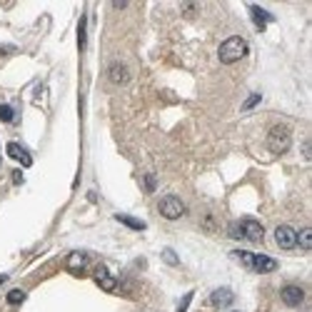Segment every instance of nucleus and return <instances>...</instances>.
<instances>
[{
    "label": "nucleus",
    "mask_w": 312,
    "mask_h": 312,
    "mask_svg": "<svg viewBox=\"0 0 312 312\" xmlns=\"http://www.w3.org/2000/svg\"><path fill=\"white\" fill-rule=\"evenodd\" d=\"M128 70H125V65H120V63H115V65H112L110 68V80L112 82H118V85H125L128 82Z\"/></svg>",
    "instance_id": "13"
},
{
    "label": "nucleus",
    "mask_w": 312,
    "mask_h": 312,
    "mask_svg": "<svg viewBox=\"0 0 312 312\" xmlns=\"http://www.w3.org/2000/svg\"><path fill=\"white\" fill-rule=\"evenodd\" d=\"M190 300H192V292H187V295L180 300V305H178V312H185V310H187V305H190Z\"/></svg>",
    "instance_id": "21"
},
{
    "label": "nucleus",
    "mask_w": 312,
    "mask_h": 312,
    "mask_svg": "<svg viewBox=\"0 0 312 312\" xmlns=\"http://www.w3.org/2000/svg\"><path fill=\"white\" fill-rule=\"evenodd\" d=\"M162 260L170 262V265H178V262H180V260H178V255H175L173 250H165V252H162Z\"/></svg>",
    "instance_id": "18"
},
{
    "label": "nucleus",
    "mask_w": 312,
    "mask_h": 312,
    "mask_svg": "<svg viewBox=\"0 0 312 312\" xmlns=\"http://www.w3.org/2000/svg\"><path fill=\"white\" fill-rule=\"evenodd\" d=\"M13 180H15V182L20 185V182H23V175H20V173H13Z\"/></svg>",
    "instance_id": "23"
},
{
    "label": "nucleus",
    "mask_w": 312,
    "mask_h": 312,
    "mask_svg": "<svg viewBox=\"0 0 312 312\" xmlns=\"http://www.w3.org/2000/svg\"><path fill=\"white\" fill-rule=\"evenodd\" d=\"M250 270H255V272H272V270H277V260L267 258V255H252Z\"/></svg>",
    "instance_id": "8"
},
{
    "label": "nucleus",
    "mask_w": 312,
    "mask_h": 312,
    "mask_svg": "<svg viewBox=\"0 0 312 312\" xmlns=\"http://www.w3.org/2000/svg\"><path fill=\"white\" fill-rule=\"evenodd\" d=\"M217 55H220V60H222L225 65L237 63V60H242L245 55H247V40L240 38V35H233V38H228V40L220 45Z\"/></svg>",
    "instance_id": "1"
},
{
    "label": "nucleus",
    "mask_w": 312,
    "mask_h": 312,
    "mask_svg": "<svg viewBox=\"0 0 312 312\" xmlns=\"http://www.w3.org/2000/svg\"><path fill=\"white\" fill-rule=\"evenodd\" d=\"M260 103V95L258 93H255V95H250L247 100H245V105H242V110H250V107H255V105H258Z\"/></svg>",
    "instance_id": "19"
},
{
    "label": "nucleus",
    "mask_w": 312,
    "mask_h": 312,
    "mask_svg": "<svg viewBox=\"0 0 312 312\" xmlns=\"http://www.w3.org/2000/svg\"><path fill=\"white\" fill-rule=\"evenodd\" d=\"M230 302H233V292L228 287H220V290H215L210 295V305L212 307H222V305H230Z\"/></svg>",
    "instance_id": "11"
},
{
    "label": "nucleus",
    "mask_w": 312,
    "mask_h": 312,
    "mask_svg": "<svg viewBox=\"0 0 312 312\" xmlns=\"http://www.w3.org/2000/svg\"><path fill=\"white\" fill-rule=\"evenodd\" d=\"M13 118H15L13 107L10 105H0V120H3V123H13Z\"/></svg>",
    "instance_id": "16"
},
{
    "label": "nucleus",
    "mask_w": 312,
    "mask_h": 312,
    "mask_svg": "<svg viewBox=\"0 0 312 312\" xmlns=\"http://www.w3.org/2000/svg\"><path fill=\"white\" fill-rule=\"evenodd\" d=\"M275 242L282 250H292L297 245V233L290 228V225H280V228L275 230Z\"/></svg>",
    "instance_id": "5"
},
{
    "label": "nucleus",
    "mask_w": 312,
    "mask_h": 312,
    "mask_svg": "<svg viewBox=\"0 0 312 312\" xmlns=\"http://www.w3.org/2000/svg\"><path fill=\"white\" fill-rule=\"evenodd\" d=\"M237 230H240V240H252V242H260L265 237V230L258 220L252 217H245L237 222Z\"/></svg>",
    "instance_id": "4"
},
{
    "label": "nucleus",
    "mask_w": 312,
    "mask_h": 312,
    "mask_svg": "<svg viewBox=\"0 0 312 312\" xmlns=\"http://www.w3.org/2000/svg\"><path fill=\"white\" fill-rule=\"evenodd\" d=\"M290 143H292V135L285 125H275L267 135V148L275 153V155H282L290 150Z\"/></svg>",
    "instance_id": "2"
},
{
    "label": "nucleus",
    "mask_w": 312,
    "mask_h": 312,
    "mask_svg": "<svg viewBox=\"0 0 312 312\" xmlns=\"http://www.w3.org/2000/svg\"><path fill=\"white\" fill-rule=\"evenodd\" d=\"M250 15L255 18V25H258V30H262V27L272 20V15H270V13H265L260 5H250Z\"/></svg>",
    "instance_id": "12"
},
{
    "label": "nucleus",
    "mask_w": 312,
    "mask_h": 312,
    "mask_svg": "<svg viewBox=\"0 0 312 312\" xmlns=\"http://www.w3.org/2000/svg\"><path fill=\"white\" fill-rule=\"evenodd\" d=\"M297 245L305 247V250L312 247V230H310V228H305L302 233H297Z\"/></svg>",
    "instance_id": "15"
},
{
    "label": "nucleus",
    "mask_w": 312,
    "mask_h": 312,
    "mask_svg": "<svg viewBox=\"0 0 312 312\" xmlns=\"http://www.w3.org/2000/svg\"><path fill=\"white\" fill-rule=\"evenodd\" d=\"M85 265H88V255H82V252H70L68 255V270L73 275H82Z\"/></svg>",
    "instance_id": "10"
},
{
    "label": "nucleus",
    "mask_w": 312,
    "mask_h": 312,
    "mask_svg": "<svg viewBox=\"0 0 312 312\" xmlns=\"http://www.w3.org/2000/svg\"><path fill=\"white\" fill-rule=\"evenodd\" d=\"M5 280H8V277H5V275H0V285H3V282H5Z\"/></svg>",
    "instance_id": "24"
},
{
    "label": "nucleus",
    "mask_w": 312,
    "mask_h": 312,
    "mask_svg": "<svg viewBox=\"0 0 312 312\" xmlns=\"http://www.w3.org/2000/svg\"><path fill=\"white\" fill-rule=\"evenodd\" d=\"M78 45L85 48V20H80V27H78Z\"/></svg>",
    "instance_id": "20"
},
{
    "label": "nucleus",
    "mask_w": 312,
    "mask_h": 312,
    "mask_svg": "<svg viewBox=\"0 0 312 312\" xmlns=\"http://www.w3.org/2000/svg\"><path fill=\"white\" fill-rule=\"evenodd\" d=\"M8 157L18 160L23 167H30V165H33V155L27 153L23 145H18V143H8Z\"/></svg>",
    "instance_id": "9"
},
{
    "label": "nucleus",
    "mask_w": 312,
    "mask_h": 312,
    "mask_svg": "<svg viewBox=\"0 0 312 312\" xmlns=\"http://www.w3.org/2000/svg\"><path fill=\"white\" fill-rule=\"evenodd\" d=\"M155 187H157V185H155V178H153V175H145V190L153 192Z\"/></svg>",
    "instance_id": "22"
},
{
    "label": "nucleus",
    "mask_w": 312,
    "mask_h": 312,
    "mask_svg": "<svg viewBox=\"0 0 312 312\" xmlns=\"http://www.w3.org/2000/svg\"><path fill=\"white\" fill-rule=\"evenodd\" d=\"M93 277H95V282H98V285H100L105 292H112V290L118 287L115 277H112V275L107 272V267H105V265H98V267H95V272H93Z\"/></svg>",
    "instance_id": "7"
},
{
    "label": "nucleus",
    "mask_w": 312,
    "mask_h": 312,
    "mask_svg": "<svg viewBox=\"0 0 312 312\" xmlns=\"http://www.w3.org/2000/svg\"><path fill=\"white\" fill-rule=\"evenodd\" d=\"M157 210L167 220H180L185 215V203L180 200V197H175V195H167V197H162V200H160Z\"/></svg>",
    "instance_id": "3"
},
{
    "label": "nucleus",
    "mask_w": 312,
    "mask_h": 312,
    "mask_svg": "<svg viewBox=\"0 0 312 312\" xmlns=\"http://www.w3.org/2000/svg\"><path fill=\"white\" fill-rule=\"evenodd\" d=\"M115 220L123 222V225H128V228H132V230H145V222H143V220H137V217H130V215H115Z\"/></svg>",
    "instance_id": "14"
},
{
    "label": "nucleus",
    "mask_w": 312,
    "mask_h": 312,
    "mask_svg": "<svg viewBox=\"0 0 312 312\" xmlns=\"http://www.w3.org/2000/svg\"><path fill=\"white\" fill-rule=\"evenodd\" d=\"M280 297H282V302H285L287 307H297V305H302L305 292H302V287H297V285H285V287L280 290Z\"/></svg>",
    "instance_id": "6"
},
{
    "label": "nucleus",
    "mask_w": 312,
    "mask_h": 312,
    "mask_svg": "<svg viewBox=\"0 0 312 312\" xmlns=\"http://www.w3.org/2000/svg\"><path fill=\"white\" fill-rule=\"evenodd\" d=\"M23 300H25V292H23V290H10V292H8V302H10V305H20Z\"/></svg>",
    "instance_id": "17"
}]
</instances>
